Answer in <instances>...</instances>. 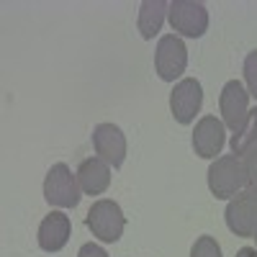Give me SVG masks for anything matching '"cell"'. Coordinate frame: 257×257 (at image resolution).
<instances>
[{
    "label": "cell",
    "mask_w": 257,
    "mask_h": 257,
    "mask_svg": "<svg viewBox=\"0 0 257 257\" xmlns=\"http://www.w3.org/2000/svg\"><path fill=\"white\" fill-rule=\"evenodd\" d=\"M44 198L57 208H75L80 203L77 175H72V170L64 162H57L49 167V173L44 178Z\"/></svg>",
    "instance_id": "cell-3"
},
{
    "label": "cell",
    "mask_w": 257,
    "mask_h": 257,
    "mask_svg": "<svg viewBox=\"0 0 257 257\" xmlns=\"http://www.w3.org/2000/svg\"><path fill=\"white\" fill-rule=\"evenodd\" d=\"M201 103H203V88L196 77L180 80L170 93V111H173L175 121L183 126L193 123L196 113L201 111Z\"/></svg>",
    "instance_id": "cell-7"
},
{
    "label": "cell",
    "mask_w": 257,
    "mask_h": 257,
    "mask_svg": "<svg viewBox=\"0 0 257 257\" xmlns=\"http://www.w3.org/2000/svg\"><path fill=\"white\" fill-rule=\"evenodd\" d=\"M224 142H226V126L216 116H203L196 123V132H193V149H196L198 157L213 160L216 155H221Z\"/></svg>",
    "instance_id": "cell-9"
},
{
    "label": "cell",
    "mask_w": 257,
    "mask_h": 257,
    "mask_svg": "<svg viewBox=\"0 0 257 257\" xmlns=\"http://www.w3.org/2000/svg\"><path fill=\"white\" fill-rule=\"evenodd\" d=\"M219 108H221V116H224V126H229L231 132L237 134L249 116V93L244 90V85L239 80H229L221 88Z\"/></svg>",
    "instance_id": "cell-8"
},
{
    "label": "cell",
    "mask_w": 257,
    "mask_h": 257,
    "mask_svg": "<svg viewBox=\"0 0 257 257\" xmlns=\"http://www.w3.org/2000/svg\"><path fill=\"white\" fill-rule=\"evenodd\" d=\"M167 6L165 0H144L139 6V18H137V26H139V34L144 39H155L162 29V21H165V13H167Z\"/></svg>",
    "instance_id": "cell-13"
},
{
    "label": "cell",
    "mask_w": 257,
    "mask_h": 257,
    "mask_svg": "<svg viewBox=\"0 0 257 257\" xmlns=\"http://www.w3.org/2000/svg\"><path fill=\"white\" fill-rule=\"evenodd\" d=\"M252 239L257 242V226H254V231H252Z\"/></svg>",
    "instance_id": "cell-20"
},
{
    "label": "cell",
    "mask_w": 257,
    "mask_h": 257,
    "mask_svg": "<svg viewBox=\"0 0 257 257\" xmlns=\"http://www.w3.org/2000/svg\"><path fill=\"white\" fill-rule=\"evenodd\" d=\"M77 183H80V190L88 193V196H100V193H105L108 185H111V167H108V162L100 160V157L85 160L77 167Z\"/></svg>",
    "instance_id": "cell-12"
},
{
    "label": "cell",
    "mask_w": 257,
    "mask_h": 257,
    "mask_svg": "<svg viewBox=\"0 0 257 257\" xmlns=\"http://www.w3.org/2000/svg\"><path fill=\"white\" fill-rule=\"evenodd\" d=\"M244 170H247V185H254L257 188V144L254 147H249L247 152H244Z\"/></svg>",
    "instance_id": "cell-17"
},
{
    "label": "cell",
    "mask_w": 257,
    "mask_h": 257,
    "mask_svg": "<svg viewBox=\"0 0 257 257\" xmlns=\"http://www.w3.org/2000/svg\"><path fill=\"white\" fill-rule=\"evenodd\" d=\"M155 67H157V75L165 82H173V80H178L185 72V67H188V49H185L180 36L167 34V36H162L157 41Z\"/></svg>",
    "instance_id": "cell-6"
},
{
    "label": "cell",
    "mask_w": 257,
    "mask_h": 257,
    "mask_svg": "<svg viewBox=\"0 0 257 257\" xmlns=\"http://www.w3.org/2000/svg\"><path fill=\"white\" fill-rule=\"evenodd\" d=\"M88 229L95 234V237L105 244H113L121 239L123 234V226H126V219H123V211L116 201H108V198H100L90 206L88 211Z\"/></svg>",
    "instance_id": "cell-2"
},
{
    "label": "cell",
    "mask_w": 257,
    "mask_h": 257,
    "mask_svg": "<svg viewBox=\"0 0 257 257\" xmlns=\"http://www.w3.org/2000/svg\"><path fill=\"white\" fill-rule=\"evenodd\" d=\"M247 170H244V160L237 155H224L216 157L208 167V188L219 201H229L237 193H242L247 188Z\"/></svg>",
    "instance_id": "cell-1"
},
{
    "label": "cell",
    "mask_w": 257,
    "mask_h": 257,
    "mask_svg": "<svg viewBox=\"0 0 257 257\" xmlns=\"http://www.w3.org/2000/svg\"><path fill=\"white\" fill-rule=\"evenodd\" d=\"M70 234H72L70 216L62 211H52L49 216H44V221L39 224V247L44 252H59L70 242Z\"/></svg>",
    "instance_id": "cell-11"
},
{
    "label": "cell",
    "mask_w": 257,
    "mask_h": 257,
    "mask_svg": "<svg viewBox=\"0 0 257 257\" xmlns=\"http://www.w3.org/2000/svg\"><path fill=\"white\" fill-rule=\"evenodd\" d=\"M77 257H108V252H105L103 247H98V244H82L80 247V252H77Z\"/></svg>",
    "instance_id": "cell-18"
},
{
    "label": "cell",
    "mask_w": 257,
    "mask_h": 257,
    "mask_svg": "<svg viewBox=\"0 0 257 257\" xmlns=\"http://www.w3.org/2000/svg\"><path fill=\"white\" fill-rule=\"evenodd\" d=\"M226 226L237 237H252V231L257 226V188L247 185L242 193H237L229 206H226Z\"/></svg>",
    "instance_id": "cell-5"
},
{
    "label": "cell",
    "mask_w": 257,
    "mask_h": 257,
    "mask_svg": "<svg viewBox=\"0 0 257 257\" xmlns=\"http://www.w3.org/2000/svg\"><path fill=\"white\" fill-rule=\"evenodd\" d=\"M167 18L175 34L198 39L208 29V11L203 3H193V0H173L167 6Z\"/></svg>",
    "instance_id": "cell-4"
},
{
    "label": "cell",
    "mask_w": 257,
    "mask_h": 257,
    "mask_svg": "<svg viewBox=\"0 0 257 257\" xmlns=\"http://www.w3.org/2000/svg\"><path fill=\"white\" fill-rule=\"evenodd\" d=\"M93 147L100 160H105L113 167H121L126 160V137L118 126L113 123H100L93 132Z\"/></svg>",
    "instance_id": "cell-10"
},
{
    "label": "cell",
    "mask_w": 257,
    "mask_h": 257,
    "mask_svg": "<svg viewBox=\"0 0 257 257\" xmlns=\"http://www.w3.org/2000/svg\"><path fill=\"white\" fill-rule=\"evenodd\" d=\"M244 80H247V93L257 100V52H249L244 59Z\"/></svg>",
    "instance_id": "cell-16"
},
{
    "label": "cell",
    "mask_w": 257,
    "mask_h": 257,
    "mask_svg": "<svg viewBox=\"0 0 257 257\" xmlns=\"http://www.w3.org/2000/svg\"><path fill=\"white\" fill-rule=\"evenodd\" d=\"M237 257H257V249H252V247H242V249L237 252Z\"/></svg>",
    "instance_id": "cell-19"
},
{
    "label": "cell",
    "mask_w": 257,
    "mask_h": 257,
    "mask_svg": "<svg viewBox=\"0 0 257 257\" xmlns=\"http://www.w3.org/2000/svg\"><path fill=\"white\" fill-rule=\"evenodd\" d=\"M190 257H221V247L213 237H198L190 249Z\"/></svg>",
    "instance_id": "cell-15"
},
{
    "label": "cell",
    "mask_w": 257,
    "mask_h": 257,
    "mask_svg": "<svg viewBox=\"0 0 257 257\" xmlns=\"http://www.w3.org/2000/svg\"><path fill=\"white\" fill-rule=\"evenodd\" d=\"M257 144V108H252L249 111V116H247V121H244V126L239 128L237 134L231 137V152L234 155H244L249 147H254Z\"/></svg>",
    "instance_id": "cell-14"
}]
</instances>
